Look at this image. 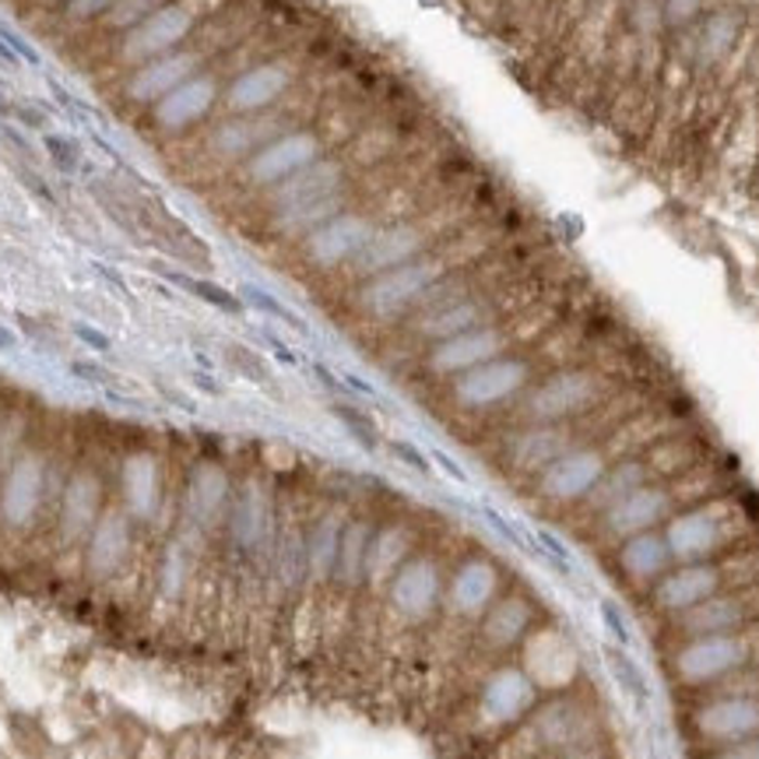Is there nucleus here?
Listing matches in <instances>:
<instances>
[{"instance_id":"nucleus-1","label":"nucleus","mask_w":759,"mask_h":759,"mask_svg":"<svg viewBox=\"0 0 759 759\" xmlns=\"http://www.w3.org/2000/svg\"><path fill=\"white\" fill-rule=\"evenodd\" d=\"M464 265H468V260L454 257V236H450V243H436L433 250L408 260V265L380 271L373 279L359 282L356 306L362 317L380 320V324H394V320L412 317L419 299L440 279H447L450 271H458Z\"/></svg>"},{"instance_id":"nucleus-2","label":"nucleus","mask_w":759,"mask_h":759,"mask_svg":"<svg viewBox=\"0 0 759 759\" xmlns=\"http://www.w3.org/2000/svg\"><path fill=\"white\" fill-rule=\"evenodd\" d=\"M222 92H226V75L218 70V64H211V67H204L201 75L183 81L180 89L163 95L141 116H134L130 124H138L144 130V138H152L155 144L183 141L186 134H194L201 124L211 120L215 110L222 106Z\"/></svg>"},{"instance_id":"nucleus-3","label":"nucleus","mask_w":759,"mask_h":759,"mask_svg":"<svg viewBox=\"0 0 759 759\" xmlns=\"http://www.w3.org/2000/svg\"><path fill=\"white\" fill-rule=\"evenodd\" d=\"M215 56H218V50L190 47V42H186V47L158 56V61H149V64L134 67V70H127L120 89L113 92V110L120 116H127V120H134V116H141L149 106H155L163 95H169L172 89H180L183 81L201 75L204 67H211Z\"/></svg>"},{"instance_id":"nucleus-4","label":"nucleus","mask_w":759,"mask_h":759,"mask_svg":"<svg viewBox=\"0 0 759 759\" xmlns=\"http://www.w3.org/2000/svg\"><path fill=\"white\" fill-rule=\"evenodd\" d=\"M756 658V644L749 630L738 633H707V636H685V644L671 651L668 668L679 685H710L735 676Z\"/></svg>"},{"instance_id":"nucleus-5","label":"nucleus","mask_w":759,"mask_h":759,"mask_svg":"<svg viewBox=\"0 0 759 759\" xmlns=\"http://www.w3.org/2000/svg\"><path fill=\"white\" fill-rule=\"evenodd\" d=\"M327 144L331 141H327L324 130L306 124V127H296V130H288V134L274 138L271 144H265V149L246 158L243 166L232 169L229 177L246 183L250 190H265V194H268L271 186H279L282 180H288L292 172H299L310 163H317V158H324Z\"/></svg>"},{"instance_id":"nucleus-6","label":"nucleus","mask_w":759,"mask_h":759,"mask_svg":"<svg viewBox=\"0 0 759 759\" xmlns=\"http://www.w3.org/2000/svg\"><path fill=\"white\" fill-rule=\"evenodd\" d=\"M50 475L53 464L47 450L28 447L11 458L4 478H0V528H33L50 500Z\"/></svg>"},{"instance_id":"nucleus-7","label":"nucleus","mask_w":759,"mask_h":759,"mask_svg":"<svg viewBox=\"0 0 759 759\" xmlns=\"http://www.w3.org/2000/svg\"><path fill=\"white\" fill-rule=\"evenodd\" d=\"M194 28H197V11L186 8L183 0H169V4H163L155 14H149V18L116 39V64L124 70H134L149 61H158V56L186 47Z\"/></svg>"},{"instance_id":"nucleus-8","label":"nucleus","mask_w":759,"mask_h":759,"mask_svg":"<svg viewBox=\"0 0 759 759\" xmlns=\"http://www.w3.org/2000/svg\"><path fill=\"white\" fill-rule=\"evenodd\" d=\"M106 472L95 461H81L64 475L61 496H56L53 528L61 545H78L92 535L95 520L106 510Z\"/></svg>"},{"instance_id":"nucleus-9","label":"nucleus","mask_w":759,"mask_h":759,"mask_svg":"<svg viewBox=\"0 0 759 759\" xmlns=\"http://www.w3.org/2000/svg\"><path fill=\"white\" fill-rule=\"evenodd\" d=\"M535 376V359L531 356H496L481 366L458 373L454 384H450V398L454 404L468 408V412H486V408L506 404L514 394L528 387V380Z\"/></svg>"},{"instance_id":"nucleus-10","label":"nucleus","mask_w":759,"mask_h":759,"mask_svg":"<svg viewBox=\"0 0 759 759\" xmlns=\"http://www.w3.org/2000/svg\"><path fill=\"white\" fill-rule=\"evenodd\" d=\"M517 320H520V313L514 320L506 317V320H496V324L454 334V338H447V342H436V345H429L422 366H426L433 376H458V373H468L496 356H506V348L517 338L514 334Z\"/></svg>"},{"instance_id":"nucleus-11","label":"nucleus","mask_w":759,"mask_h":759,"mask_svg":"<svg viewBox=\"0 0 759 759\" xmlns=\"http://www.w3.org/2000/svg\"><path fill=\"white\" fill-rule=\"evenodd\" d=\"M380 229L373 211H342L334 215L331 222L317 226L313 232L303 236V260L317 271H334V268H348L359 257V250L373 240V232Z\"/></svg>"},{"instance_id":"nucleus-12","label":"nucleus","mask_w":759,"mask_h":759,"mask_svg":"<svg viewBox=\"0 0 759 759\" xmlns=\"http://www.w3.org/2000/svg\"><path fill=\"white\" fill-rule=\"evenodd\" d=\"M728 514L732 510L724 503H699L682 510V514H671L665 520V542L671 552V563H699L732 542Z\"/></svg>"},{"instance_id":"nucleus-13","label":"nucleus","mask_w":759,"mask_h":759,"mask_svg":"<svg viewBox=\"0 0 759 759\" xmlns=\"http://www.w3.org/2000/svg\"><path fill=\"white\" fill-rule=\"evenodd\" d=\"M602 394V380L591 370H559L545 376L528 398H524V419L531 426H545V422H563L574 419L597 401Z\"/></svg>"},{"instance_id":"nucleus-14","label":"nucleus","mask_w":759,"mask_h":759,"mask_svg":"<svg viewBox=\"0 0 759 759\" xmlns=\"http://www.w3.org/2000/svg\"><path fill=\"white\" fill-rule=\"evenodd\" d=\"M443 602V569L433 556H408L387 580V605L401 622H426Z\"/></svg>"},{"instance_id":"nucleus-15","label":"nucleus","mask_w":759,"mask_h":759,"mask_svg":"<svg viewBox=\"0 0 759 759\" xmlns=\"http://www.w3.org/2000/svg\"><path fill=\"white\" fill-rule=\"evenodd\" d=\"M138 520L124 506H106L95 520L92 535L85 538V569L92 580H113L120 577L134 556Z\"/></svg>"},{"instance_id":"nucleus-16","label":"nucleus","mask_w":759,"mask_h":759,"mask_svg":"<svg viewBox=\"0 0 759 759\" xmlns=\"http://www.w3.org/2000/svg\"><path fill=\"white\" fill-rule=\"evenodd\" d=\"M759 619V588H732L685 608L676 616V630L682 636H707V633H738L749 630Z\"/></svg>"},{"instance_id":"nucleus-17","label":"nucleus","mask_w":759,"mask_h":759,"mask_svg":"<svg viewBox=\"0 0 759 759\" xmlns=\"http://www.w3.org/2000/svg\"><path fill=\"white\" fill-rule=\"evenodd\" d=\"M229 503H232V486L226 468L218 461H197L183 486V503H180L183 524H190L194 535H211L226 520Z\"/></svg>"},{"instance_id":"nucleus-18","label":"nucleus","mask_w":759,"mask_h":759,"mask_svg":"<svg viewBox=\"0 0 759 759\" xmlns=\"http://www.w3.org/2000/svg\"><path fill=\"white\" fill-rule=\"evenodd\" d=\"M724 566L728 563H679V569H668V574L651 588V605L665 612V616H679V612L693 608L707 597L732 591L735 583L724 580Z\"/></svg>"},{"instance_id":"nucleus-19","label":"nucleus","mask_w":759,"mask_h":759,"mask_svg":"<svg viewBox=\"0 0 759 759\" xmlns=\"http://www.w3.org/2000/svg\"><path fill=\"white\" fill-rule=\"evenodd\" d=\"M605 468H608L605 450L574 447V450H566L563 458L552 461L549 468L538 472L535 489L549 503H577L594 489V481L605 475Z\"/></svg>"},{"instance_id":"nucleus-20","label":"nucleus","mask_w":759,"mask_h":759,"mask_svg":"<svg viewBox=\"0 0 759 759\" xmlns=\"http://www.w3.org/2000/svg\"><path fill=\"white\" fill-rule=\"evenodd\" d=\"M163 461L152 447H130L120 461V500L138 524H149L163 510Z\"/></svg>"},{"instance_id":"nucleus-21","label":"nucleus","mask_w":759,"mask_h":759,"mask_svg":"<svg viewBox=\"0 0 759 759\" xmlns=\"http://www.w3.org/2000/svg\"><path fill=\"white\" fill-rule=\"evenodd\" d=\"M292 89V70L285 64L260 61L254 67L240 70L226 81L222 92V113H260L285 102V92Z\"/></svg>"},{"instance_id":"nucleus-22","label":"nucleus","mask_w":759,"mask_h":759,"mask_svg":"<svg viewBox=\"0 0 759 759\" xmlns=\"http://www.w3.org/2000/svg\"><path fill=\"white\" fill-rule=\"evenodd\" d=\"M535 699H538V685L528 671L517 668V665H503L481 682L478 713L496 728L517 724L524 713H531Z\"/></svg>"},{"instance_id":"nucleus-23","label":"nucleus","mask_w":759,"mask_h":759,"mask_svg":"<svg viewBox=\"0 0 759 759\" xmlns=\"http://www.w3.org/2000/svg\"><path fill=\"white\" fill-rule=\"evenodd\" d=\"M693 728L699 738L718 742V746L752 738L759 735V696L724 693L718 699H707L704 707H696Z\"/></svg>"},{"instance_id":"nucleus-24","label":"nucleus","mask_w":759,"mask_h":759,"mask_svg":"<svg viewBox=\"0 0 759 759\" xmlns=\"http://www.w3.org/2000/svg\"><path fill=\"white\" fill-rule=\"evenodd\" d=\"M671 510H676L671 489L651 481V486H640L630 496H622L619 503H612L602 514V528L622 542V538H633L640 531H654L661 520L671 517Z\"/></svg>"},{"instance_id":"nucleus-25","label":"nucleus","mask_w":759,"mask_h":759,"mask_svg":"<svg viewBox=\"0 0 759 759\" xmlns=\"http://www.w3.org/2000/svg\"><path fill=\"white\" fill-rule=\"evenodd\" d=\"M447 605L461 619L486 616V608L500 597V569L486 556H468L447 583Z\"/></svg>"},{"instance_id":"nucleus-26","label":"nucleus","mask_w":759,"mask_h":759,"mask_svg":"<svg viewBox=\"0 0 759 759\" xmlns=\"http://www.w3.org/2000/svg\"><path fill=\"white\" fill-rule=\"evenodd\" d=\"M574 443L566 426H556V422H545V426H528L520 429L514 440L506 447V461L514 464L520 475H538L542 468H549L552 461L563 458Z\"/></svg>"},{"instance_id":"nucleus-27","label":"nucleus","mask_w":759,"mask_h":759,"mask_svg":"<svg viewBox=\"0 0 759 759\" xmlns=\"http://www.w3.org/2000/svg\"><path fill=\"white\" fill-rule=\"evenodd\" d=\"M591 713L583 710L574 699H556L535 713V735L542 742L545 749H580L588 746V735H591Z\"/></svg>"},{"instance_id":"nucleus-28","label":"nucleus","mask_w":759,"mask_h":759,"mask_svg":"<svg viewBox=\"0 0 759 759\" xmlns=\"http://www.w3.org/2000/svg\"><path fill=\"white\" fill-rule=\"evenodd\" d=\"M668 566H671V552L665 535L658 531H640L619 545V569L633 588H654L668 574Z\"/></svg>"},{"instance_id":"nucleus-29","label":"nucleus","mask_w":759,"mask_h":759,"mask_svg":"<svg viewBox=\"0 0 759 759\" xmlns=\"http://www.w3.org/2000/svg\"><path fill=\"white\" fill-rule=\"evenodd\" d=\"M535 622V608L524 594H503L486 608V619H481V640L492 651H506L520 644V636L531 630Z\"/></svg>"},{"instance_id":"nucleus-30","label":"nucleus","mask_w":759,"mask_h":759,"mask_svg":"<svg viewBox=\"0 0 759 759\" xmlns=\"http://www.w3.org/2000/svg\"><path fill=\"white\" fill-rule=\"evenodd\" d=\"M524 661H528L524 671L535 679V685H563L577 671V647L559 630H545L542 636H535Z\"/></svg>"},{"instance_id":"nucleus-31","label":"nucleus","mask_w":759,"mask_h":759,"mask_svg":"<svg viewBox=\"0 0 759 759\" xmlns=\"http://www.w3.org/2000/svg\"><path fill=\"white\" fill-rule=\"evenodd\" d=\"M654 478L658 475H654L647 458H626L616 468H605V475L594 481V489L583 496V506H588L591 514H605L612 503H619L622 496H630L640 486H651Z\"/></svg>"},{"instance_id":"nucleus-32","label":"nucleus","mask_w":759,"mask_h":759,"mask_svg":"<svg viewBox=\"0 0 759 759\" xmlns=\"http://www.w3.org/2000/svg\"><path fill=\"white\" fill-rule=\"evenodd\" d=\"M345 520L338 514L317 517L306 528V580L310 583H334V566H338Z\"/></svg>"},{"instance_id":"nucleus-33","label":"nucleus","mask_w":759,"mask_h":759,"mask_svg":"<svg viewBox=\"0 0 759 759\" xmlns=\"http://www.w3.org/2000/svg\"><path fill=\"white\" fill-rule=\"evenodd\" d=\"M370 538H373V528L366 520H345L342 545H338V566H334V583H342L345 591H356L359 583L366 580Z\"/></svg>"},{"instance_id":"nucleus-34","label":"nucleus","mask_w":759,"mask_h":759,"mask_svg":"<svg viewBox=\"0 0 759 759\" xmlns=\"http://www.w3.org/2000/svg\"><path fill=\"white\" fill-rule=\"evenodd\" d=\"M408 559V528L404 524H387V528L373 531L370 538V556H366V580L384 583L390 574Z\"/></svg>"},{"instance_id":"nucleus-35","label":"nucleus","mask_w":759,"mask_h":759,"mask_svg":"<svg viewBox=\"0 0 759 759\" xmlns=\"http://www.w3.org/2000/svg\"><path fill=\"white\" fill-rule=\"evenodd\" d=\"M152 271H155V274H163V279H166V282H172L177 288L190 292V296H197L201 303L215 306L218 313L243 317V310H246V303L240 299V292H229L226 285H218V282H211V279H194V274H183V271L169 268V265H158V260L152 265Z\"/></svg>"},{"instance_id":"nucleus-36","label":"nucleus","mask_w":759,"mask_h":759,"mask_svg":"<svg viewBox=\"0 0 759 759\" xmlns=\"http://www.w3.org/2000/svg\"><path fill=\"white\" fill-rule=\"evenodd\" d=\"M186 577H190L186 545L180 538H172L163 549V556H158V597H180L186 588Z\"/></svg>"},{"instance_id":"nucleus-37","label":"nucleus","mask_w":759,"mask_h":759,"mask_svg":"<svg viewBox=\"0 0 759 759\" xmlns=\"http://www.w3.org/2000/svg\"><path fill=\"white\" fill-rule=\"evenodd\" d=\"M605 661H608V668H612V676H616L626 690H630L640 704H647L651 699V685H647V679H644V668L636 665V658L630 651H622V647H616V644H608L605 647Z\"/></svg>"},{"instance_id":"nucleus-38","label":"nucleus","mask_w":759,"mask_h":759,"mask_svg":"<svg viewBox=\"0 0 759 759\" xmlns=\"http://www.w3.org/2000/svg\"><path fill=\"white\" fill-rule=\"evenodd\" d=\"M240 299H243L246 306H254V310H260V313L282 320V324H288L292 331L310 334V324H306V320H303L299 313H292L282 299H274L268 288H260V285H240Z\"/></svg>"},{"instance_id":"nucleus-39","label":"nucleus","mask_w":759,"mask_h":759,"mask_svg":"<svg viewBox=\"0 0 759 759\" xmlns=\"http://www.w3.org/2000/svg\"><path fill=\"white\" fill-rule=\"evenodd\" d=\"M42 152L50 155V163L61 169V172H78L81 169V144L75 138H64V134H42Z\"/></svg>"},{"instance_id":"nucleus-40","label":"nucleus","mask_w":759,"mask_h":759,"mask_svg":"<svg viewBox=\"0 0 759 759\" xmlns=\"http://www.w3.org/2000/svg\"><path fill=\"white\" fill-rule=\"evenodd\" d=\"M597 612H602V622H605V633L612 636V644L622 651H633V630H630V622H626L622 608L612 602V597H602Z\"/></svg>"},{"instance_id":"nucleus-41","label":"nucleus","mask_w":759,"mask_h":759,"mask_svg":"<svg viewBox=\"0 0 759 759\" xmlns=\"http://www.w3.org/2000/svg\"><path fill=\"white\" fill-rule=\"evenodd\" d=\"M334 415L342 419V426L356 436V440L366 447V450H376V429H373V422L356 412V408H348V404H334Z\"/></svg>"},{"instance_id":"nucleus-42","label":"nucleus","mask_w":759,"mask_h":759,"mask_svg":"<svg viewBox=\"0 0 759 759\" xmlns=\"http://www.w3.org/2000/svg\"><path fill=\"white\" fill-rule=\"evenodd\" d=\"M67 373L78 376V380H85V384H92V387H102V390L120 384V376H116L113 370L99 366V362H89V359H70V362H67Z\"/></svg>"},{"instance_id":"nucleus-43","label":"nucleus","mask_w":759,"mask_h":759,"mask_svg":"<svg viewBox=\"0 0 759 759\" xmlns=\"http://www.w3.org/2000/svg\"><path fill=\"white\" fill-rule=\"evenodd\" d=\"M113 4H116V0H64V14L70 22H95Z\"/></svg>"},{"instance_id":"nucleus-44","label":"nucleus","mask_w":759,"mask_h":759,"mask_svg":"<svg viewBox=\"0 0 759 759\" xmlns=\"http://www.w3.org/2000/svg\"><path fill=\"white\" fill-rule=\"evenodd\" d=\"M390 454L398 458V461H404L408 468H415L419 475H433V464H429V458L422 454V450L415 447V443H408V440H390Z\"/></svg>"},{"instance_id":"nucleus-45","label":"nucleus","mask_w":759,"mask_h":759,"mask_svg":"<svg viewBox=\"0 0 759 759\" xmlns=\"http://www.w3.org/2000/svg\"><path fill=\"white\" fill-rule=\"evenodd\" d=\"M70 331H75V338H78L81 345H89L92 352H99V356H106L110 348H113V338H110L106 331H99L95 324H85V320H78V324L70 327Z\"/></svg>"},{"instance_id":"nucleus-46","label":"nucleus","mask_w":759,"mask_h":759,"mask_svg":"<svg viewBox=\"0 0 759 759\" xmlns=\"http://www.w3.org/2000/svg\"><path fill=\"white\" fill-rule=\"evenodd\" d=\"M0 39H4L8 42V47L14 50V53H18L22 56V61L25 64H42V56H39V50L33 47V42H28L25 36H18V33H14V28H8V25H0Z\"/></svg>"},{"instance_id":"nucleus-47","label":"nucleus","mask_w":759,"mask_h":759,"mask_svg":"<svg viewBox=\"0 0 759 759\" xmlns=\"http://www.w3.org/2000/svg\"><path fill=\"white\" fill-rule=\"evenodd\" d=\"M229 356H232V362H236V366H240V373H243V376H250V380H268L265 366H260V359L250 352V348H243V345H229Z\"/></svg>"},{"instance_id":"nucleus-48","label":"nucleus","mask_w":759,"mask_h":759,"mask_svg":"<svg viewBox=\"0 0 759 759\" xmlns=\"http://www.w3.org/2000/svg\"><path fill=\"white\" fill-rule=\"evenodd\" d=\"M0 138H4L8 144H14V152L18 155H25V163H39V155H36V149H33V141H28L25 134L14 124H8V120H0Z\"/></svg>"},{"instance_id":"nucleus-49","label":"nucleus","mask_w":759,"mask_h":759,"mask_svg":"<svg viewBox=\"0 0 759 759\" xmlns=\"http://www.w3.org/2000/svg\"><path fill=\"white\" fill-rule=\"evenodd\" d=\"M429 461H433V464H436V468H440V472H443L447 478H454V481H458V486H468V481H472V478H468V472H464V468H461V464H458L454 458H450V454H447V450H440V447H433V450H429Z\"/></svg>"},{"instance_id":"nucleus-50","label":"nucleus","mask_w":759,"mask_h":759,"mask_svg":"<svg viewBox=\"0 0 759 759\" xmlns=\"http://www.w3.org/2000/svg\"><path fill=\"white\" fill-rule=\"evenodd\" d=\"M18 177H22V183L33 190V194L42 201V204H50V208H56V194H53V186L47 183L39 177V172H33V169H18Z\"/></svg>"},{"instance_id":"nucleus-51","label":"nucleus","mask_w":759,"mask_h":759,"mask_svg":"<svg viewBox=\"0 0 759 759\" xmlns=\"http://www.w3.org/2000/svg\"><path fill=\"white\" fill-rule=\"evenodd\" d=\"M713 759H759V735L732 742V746H721V752Z\"/></svg>"},{"instance_id":"nucleus-52","label":"nucleus","mask_w":759,"mask_h":759,"mask_svg":"<svg viewBox=\"0 0 759 759\" xmlns=\"http://www.w3.org/2000/svg\"><path fill=\"white\" fill-rule=\"evenodd\" d=\"M11 116H14V120H18L22 127H28V130H47V113L36 110V102H28V106H22V102H18Z\"/></svg>"},{"instance_id":"nucleus-53","label":"nucleus","mask_w":759,"mask_h":759,"mask_svg":"<svg viewBox=\"0 0 759 759\" xmlns=\"http://www.w3.org/2000/svg\"><path fill=\"white\" fill-rule=\"evenodd\" d=\"M260 338H265V345L271 348V352H274V359H279V362H285V366H296V352H292V348L279 338V334H271V331H260Z\"/></svg>"},{"instance_id":"nucleus-54","label":"nucleus","mask_w":759,"mask_h":759,"mask_svg":"<svg viewBox=\"0 0 759 759\" xmlns=\"http://www.w3.org/2000/svg\"><path fill=\"white\" fill-rule=\"evenodd\" d=\"M190 384H194L197 390H204V394H211V398H222V394H226V387L218 384V380H215L211 373H204V370L190 373Z\"/></svg>"},{"instance_id":"nucleus-55","label":"nucleus","mask_w":759,"mask_h":759,"mask_svg":"<svg viewBox=\"0 0 759 759\" xmlns=\"http://www.w3.org/2000/svg\"><path fill=\"white\" fill-rule=\"evenodd\" d=\"M342 384H345L348 390L362 394V398H376V387L370 384V380H362L359 373H342Z\"/></svg>"},{"instance_id":"nucleus-56","label":"nucleus","mask_w":759,"mask_h":759,"mask_svg":"<svg viewBox=\"0 0 759 759\" xmlns=\"http://www.w3.org/2000/svg\"><path fill=\"white\" fill-rule=\"evenodd\" d=\"M313 373H317V380H320V384H324L327 390H334V394H345L348 387L342 384V376H334L327 366H324V362H313Z\"/></svg>"},{"instance_id":"nucleus-57","label":"nucleus","mask_w":759,"mask_h":759,"mask_svg":"<svg viewBox=\"0 0 759 759\" xmlns=\"http://www.w3.org/2000/svg\"><path fill=\"white\" fill-rule=\"evenodd\" d=\"M158 394H163V398L169 401V404H177V408H183V412H190V415H197V404L190 401V398H183L180 390H172V387H166V384H158Z\"/></svg>"},{"instance_id":"nucleus-58","label":"nucleus","mask_w":759,"mask_h":759,"mask_svg":"<svg viewBox=\"0 0 759 759\" xmlns=\"http://www.w3.org/2000/svg\"><path fill=\"white\" fill-rule=\"evenodd\" d=\"M99 274H102V279H106L116 292H120V296H127V282H124V274L120 271H116V268H110V265H99V260H95V265H92Z\"/></svg>"},{"instance_id":"nucleus-59","label":"nucleus","mask_w":759,"mask_h":759,"mask_svg":"<svg viewBox=\"0 0 759 759\" xmlns=\"http://www.w3.org/2000/svg\"><path fill=\"white\" fill-rule=\"evenodd\" d=\"M559 759H605L602 749H591V746H580V749H566Z\"/></svg>"},{"instance_id":"nucleus-60","label":"nucleus","mask_w":759,"mask_h":759,"mask_svg":"<svg viewBox=\"0 0 759 759\" xmlns=\"http://www.w3.org/2000/svg\"><path fill=\"white\" fill-rule=\"evenodd\" d=\"M92 144H95V149H99V152H106V155L113 158V163H116V166H124V155H120V152H116V149H113V144H110L106 138H102V134H92Z\"/></svg>"},{"instance_id":"nucleus-61","label":"nucleus","mask_w":759,"mask_h":759,"mask_svg":"<svg viewBox=\"0 0 759 759\" xmlns=\"http://www.w3.org/2000/svg\"><path fill=\"white\" fill-rule=\"evenodd\" d=\"M18 61H22V56H18V53H14V50L8 47V42H4V39H0V64H8V67H18Z\"/></svg>"},{"instance_id":"nucleus-62","label":"nucleus","mask_w":759,"mask_h":759,"mask_svg":"<svg viewBox=\"0 0 759 759\" xmlns=\"http://www.w3.org/2000/svg\"><path fill=\"white\" fill-rule=\"evenodd\" d=\"M14 348V334L8 327H0V352H11Z\"/></svg>"},{"instance_id":"nucleus-63","label":"nucleus","mask_w":759,"mask_h":759,"mask_svg":"<svg viewBox=\"0 0 759 759\" xmlns=\"http://www.w3.org/2000/svg\"><path fill=\"white\" fill-rule=\"evenodd\" d=\"M14 113V102L4 95V92H0V120H8V116Z\"/></svg>"}]
</instances>
